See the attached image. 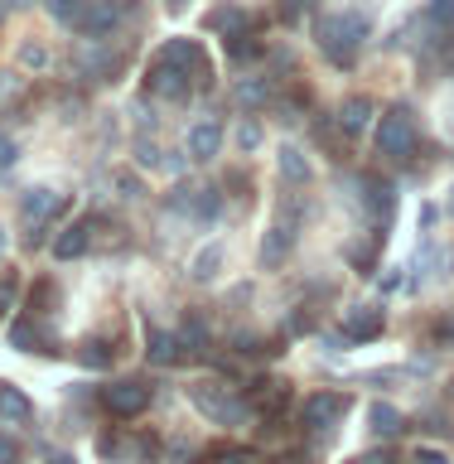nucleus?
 <instances>
[{"label":"nucleus","instance_id":"10","mask_svg":"<svg viewBox=\"0 0 454 464\" xmlns=\"http://www.w3.org/2000/svg\"><path fill=\"white\" fill-rule=\"evenodd\" d=\"M78 29H82V34H111V29H116V10L111 5H82V14H78Z\"/></svg>","mask_w":454,"mask_h":464},{"label":"nucleus","instance_id":"23","mask_svg":"<svg viewBox=\"0 0 454 464\" xmlns=\"http://www.w3.org/2000/svg\"><path fill=\"white\" fill-rule=\"evenodd\" d=\"M107 358H111V353H107V343H101V339H87V343H82V362H87V368H101Z\"/></svg>","mask_w":454,"mask_h":464},{"label":"nucleus","instance_id":"14","mask_svg":"<svg viewBox=\"0 0 454 464\" xmlns=\"http://www.w3.org/2000/svg\"><path fill=\"white\" fill-rule=\"evenodd\" d=\"M58 208V194H49V188H29V194L20 198V213L34 223V218H49Z\"/></svg>","mask_w":454,"mask_h":464},{"label":"nucleus","instance_id":"2","mask_svg":"<svg viewBox=\"0 0 454 464\" xmlns=\"http://www.w3.org/2000/svg\"><path fill=\"white\" fill-rule=\"evenodd\" d=\"M188 397H194V406L208 420H217V426H242V420H246V401L232 397V392L217 387V382H194V387H188Z\"/></svg>","mask_w":454,"mask_h":464},{"label":"nucleus","instance_id":"21","mask_svg":"<svg viewBox=\"0 0 454 464\" xmlns=\"http://www.w3.org/2000/svg\"><path fill=\"white\" fill-rule=\"evenodd\" d=\"M82 5H87V0H49V10H53L58 20H63V24H78Z\"/></svg>","mask_w":454,"mask_h":464},{"label":"nucleus","instance_id":"16","mask_svg":"<svg viewBox=\"0 0 454 464\" xmlns=\"http://www.w3.org/2000/svg\"><path fill=\"white\" fill-rule=\"evenodd\" d=\"M145 353H150V362H159V368H169V362L179 358V339H174V334H150V348H145Z\"/></svg>","mask_w":454,"mask_h":464},{"label":"nucleus","instance_id":"1","mask_svg":"<svg viewBox=\"0 0 454 464\" xmlns=\"http://www.w3.org/2000/svg\"><path fill=\"white\" fill-rule=\"evenodd\" d=\"M368 14H358V10H343V14H324V20L314 24V39H319V49H324L329 63H339V68H353L358 63V49H362V39H368Z\"/></svg>","mask_w":454,"mask_h":464},{"label":"nucleus","instance_id":"18","mask_svg":"<svg viewBox=\"0 0 454 464\" xmlns=\"http://www.w3.org/2000/svg\"><path fill=\"white\" fill-rule=\"evenodd\" d=\"M372 430L377 435H401L406 426H401V411H397V406H382V401H377L372 406Z\"/></svg>","mask_w":454,"mask_h":464},{"label":"nucleus","instance_id":"12","mask_svg":"<svg viewBox=\"0 0 454 464\" xmlns=\"http://www.w3.org/2000/svg\"><path fill=\"white\" fill-rule=\"evenodd\" d=\"M368 121H372V102H368V97H348L343 111H339V126L348 130V136H358Z\"/></svg>","mask_w":454,"mask_h":464},{"label":"nucleus","instance_id":"13","mask_svg":"<svg viewBox=\"0 0 454 464\" xmlns=\"http://www.w3.org/2000/svg\"><path fill=\"white\" fill-rule=\"evenodd\" d=\"M82 252H87V223L63 227V237L53 242V256H58V261H68V256H82Z\"/></svg>","mask_w":454,"mask_h":464},{"label":"nucleus","instance_id":"3","mask_svg":"<svg viewBox=\"0 0 454 464\" xmlns=\"http://www.w3.org/2000/svg\"><path fill=\"white\" fill-rule=\"evenodd\" d=\"M411 145H416L411 116H406L401 107H397V111H387V116H382V126H377V150L391 155V160H406V155H411Z\"/></svg>","mask_w":454,"mask_h":464},{"label":"nucleus","instance_id":"5","mask_svg":"<svg viewBox=\"0 0 454 464\" xmlns=\"http://www.w3.org/2000/svg\"><path fill=\"white\" fill-rule=\"evenodd\" d=\"M343 406H348L343 392H314V397H304V426H314V430L333 426L343 416Z\"/></svg>","mask_w":454,"mask_h":464},{"label":"nucleus","instance_id":"4","mask_svg":"<svg viewBox=\"0 0 454 464\" xmlns=\"http://www.w3.org/2000/svg\"><path fill=\"white\" fill-rule=\"evenodd\" d=\"M101 401H107L111 416H140L145 406H150V387L136 382V377H126V382H111L101 392Z\"/></svg>","mask_w":454,"mask_h":464},{"label":"nucleus","instance_id":"33","mask_svg":"<svg viewBox=\"0 0 454 464\" xmlns=\"http://www.w3.org/2000/svg\"><path fill=\"white\" fill-rule=\"evenodd\" d=\"M440 334H445V339H454V319H445V324H440Z\"/></svg>","mask_w":454,"mask_h":464},{"label":"nucleus","instance_id":"9","mask_svg":"<svg viewBox=\"0 0 454 464\" xmlns=\"http://www.w3.org/2000/svg\"><path fill=\"white\" fill-rule=\"evenodd\" d=\"M343 334H348V339H358V343L377 339V334H382V310H353V314H348V324H343Z\"/></svg>","mask_w":454,"mask_h":464},{"label":"nucleus","instance_id":"8","mask_svg":"<svg viewBox=\"0 0 454 464\" xmlns=\"http://www.w3.org/2000/svg\"><path fill=\"white\" fill-rule=\"evenodd\" d=\"M290 246H295V223H281V227H271L266 246H261V261H266V266H281Z\"/></svg>","mask_w":454,"mask_h":464},{"label":"nucleus","instance_id":"24","mask_svg":"<svg viewBox=\"0 0 454 464\" xmlns=\"http://www.w3.org/2000/svg\"><path fill=\"white\" fill-rule=\"evenodd\" d=\"M227 53H232V58H252V53H256L252 34H246V29H242V34H227Z\"/></svg>","mask_w":454,"mask_h":464},{"label":"nucleus","instance_id":"20","mask_svg":"<svg viewBox=\"0 0 454 464\" xmlns=\"http://www.w3.org/2000/svg\"><path fill=\"white\" fill-rule=\"evenodd\" d=\"M213 29H227V34H242V29H246V14H242V10H217V14H213Z\"/></svg>","mask_w":454,"mask_h":464},{"label":"nucleus","instance_id":"7","mask_svg":"<svg viewBox=\"0 0 454 464\" xmlns=\"http://www.w3.org/2000/svg\"><path fill=\"white\" fill-rule=\"evenodd\" d=\"M217 145H223V126L217 121H198L194 130H188V155L194 160H213Z\"/></svg>","mask_w":454,"mask_h":464},{"label":"nucleus","instance_id":"34","mask_svg":"<svg viewBox=\"0 0 454 464\" xmlns=\"http://www.w3.org/2000/svg\"><path fill=\"white\" fill-rule=\"evenodd\" d=\"M49 464H78V459H72V455H53Z\"/></svg>","mask_w":454,"mask_h":464},{"label":"nucleus","instance_id":"11","mask_svg":"<svg viewBox=\"0 0 454 464\" xmlns=\"http://www.w3.org/2000/svg\"><path fill=\"white\" fill-rule=\"evenodd\" d=\"M34 416V406H29V397L20 387H10V382H0V420H29Z\"/></svg>","mask_w":454,"mask_h":464},{"label":"nucleus","instance_id":"35","mask_svg":"<svg viewBox=\"0 0 454 464\" xmlns=\"http://www.w3.org/2000/svg\"><path fill=\"white\" fill-rule=\"evenodd\" d=\"M0 246H5V227H0Z\"/></svg>","mask_w":454,"mask_h":464},{"label":"nucleus","instance_id":"26","mask_svg":"<svg viewBox=\"0 0 454 464\" xmlns=\"http://www.w3.org/2000/svg\"><path fill=\"white\" fill-rule=\"evenodd\" d=\"M237 97H242V102H266V97H271V82H242Z\"/></svg>","mask_w":454,"mask_h":464},{"label":"nucleus","instance_id":"31","mask_svg":"<svg viewBox=\"0 0 454 464\" xmlns=\"http://www.w3.org/2000/svg\"><path fill=\"white\" fill-rule=\"evenodd\" d=\"M281 14H285V20H300V0H285V10H281Z\"/></svg>","mask_w":454,"mask_h":464},{"label":"nucleus","instance_id":"29","mask_svg":"<svg viewBox=\"0 0 454 464\" xmlns=\"http://www.w3.org/2000/svg\"><path fill=\"white\" fill-rule=\"evenodd\" d=\"M416 464H445V455H440V450H420Z\"/></svg>","mask_w":454,"mask_h":464},{"label":"nucleus","instance_id":"17","mask_svg":"<svg viewBox=\"0 0 454 464\" xmlns=\"http://www.w3.org/2000/svg\"><path fill=\"white\" fill-rule=\"evenodd\" d=\"M426 24L454 39V0H430V5H426Z\"/></svg>","mask_w":454,"mask_h":464},{"label":"nucleus","instance_id":"32","mask_svg":"<svg viewBox=\"0 0 454 464\" xmlns=\"http://www.w3.org/2000/svg\"><path fill=\"white\" fill-rule=\"evenodd\" d=\"M358 464H391V455H362Z\"/></svg>","mask_w":454,"mask_h":464},{"label":"nucleus","instance_id":"28","mask_svg":"<svg viewBox=\"0 0 454 464\" xmlns=\"http://www.w3.org/2000/svg\"><path fill=\"white\" fill-rule=\"evenodd\" d=\"M10 165H14V140L0 136V169H10Z\"/></svg>","mask_w":454,"mask_h":464},{"label":"nucleus","instance_id":"15","mask_svg":"<svg viewBox=\"0 0 454 464\" xmlns=\"http://www.w3.org/2000/svg\"><path fill=\"white\" fill-rule=\"evenodd\" d=\"M281 174L290 184H304L310 179V160L300 155V145H281Z\"/></svg>","mask_w":454,"mask_h":464},{"label":"nucleus","instance_id":"19","mask_svg":"<svg viewBox=\"0 0 454 464\" xmlns=\"http://www.w3.org/2000/svg\"><path fill=\"white\" fill-rule=\"evenodd\" d=\"M217 266H223V246H203L198 261H194V281H213Z\"/></svg>","mask_w":454,"mask_h":464},{"label":"nucleus","instance_id":"22","mask_svg":"<svg viewBox=\"0 0 454 464\" xmlns=\"http://www.w3.org/2000/svg\"><path fill=\"white\" fill-rule=\"evenodd\" d=\"M368 208L372 213H391V184H368Z\"/></svg>","mask_w":454,"mask_h":464},{"label":"nucleus","instance_id":"25","mask_svg":"<svg viewBox=\"0 0 454 464\" xmlns=\"http://www.w3.org/2000/svg\"><path fill=\"white\" fill-rule=\"evenodd\" d=\"M179 339H184V343H194V348H203V343H208V329H203V319H188Z\"/></svg>","mask_w":454,"mask_h":464},{"label":"nucleus","instance_id":"6","mask_svg":"<svg viewBox=\"0 0 454 464\" xmlns=\"http://www.w3.org/2000/svg\"><path fill=\"white\" fill-rule=\"evenodd\" d=\"M150 87H155L159 97H188V68L169 63V58H155V68H150Z\"/></svg>","mask_w":454,"mask_h":464},{"label":"nucleus","instance_id":"30","mask_svg":"<svg viewBox=\"0 0 454 464\" xmlns=\"http://www.w3.org/2000/svg\"><path fill=\"white\" fill-rule=\"evenodd\" d=\"M217 464H252V455H246V450H232V455H223Z\"/></svg>","mask_w":454,"mask_h":464},{"label":"nucleus","instance_id":"27","mask_svg":"<svg viewBox=\"0 0 454 464\" xmlns=\"http://www.w3.org/2000/svg\"><path fill=\"white\" fill-rule=\"evenodd\" d=\"M0 464H20V445H14L5 430H0Z\"/></svg>","mask_w":454,"mask_h":464}]
</instances>
